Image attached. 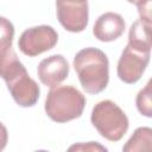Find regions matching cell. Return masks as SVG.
<instances>
[{
    "mask_svg": "<svg viewBox=\"0 0 152 152\" xmlns=\"http://www.w3.org/2000/svg\"><path fill=\"white\" fill-rule=\"evenodd\" d=\"M14 38V26L5 17H0V50L12 46Z\"/></svg>",
    "mask_w": 152,
    "mask_h": 152,
    "instance_id": "obj_13",
    "label": "cell"
},
{
    "mask_svg": "<svg viewBox=\"0 0 152 152\" xmlns=\"http://www.w3.org/2000/svg\"><path fill=\"white\" fill-rule=\"evenodd\" d=\"M39 81L50 88L59 86L69 75V63L62 55H52L40 61L37 68Z\"/></svg>",
    "mask_w": 152,
    "mask_h": 152,
    "instance_id": "obj_8",
    "label": "cell"
},
{
    "mask_svg": "<svg viewBox=\"0 0 152 152\" xmlns=\"http://www.w3.org/2000/svg\"><path fill=\"white\" fill-rule=\"evenodd\" d=\"M58 42L57 31L50 25H38L26 28L19 37V50L28 56L36 57L55 48Z\"/></svg>",
    "mask_w": 152,
    "mask_h": 152,
    "instance_id": "obj_5",
    "label": "cell"
},
{
    "mask_svg": "<svg viewBox=\"0 0 152 152\" xmlns=\"http://www.w3.org/2000/svg\"><path fill=\"white\" fill-rule=\"evenodd\" d=\"M7 141H8L7 128L5 127V125L2 122H0V152H2V150L6 147Z\"/></svg>",
    "mask_w": 152,
    "mask_h": 152,
    "instance_id": "obj_16",
    "label": "cell"
},
{
    "mask_svg": "<svg viewBox=\"0 0 152 152\" xmlns=\"http://www.w3.org/2000/svg\"><path fill=\"white\" fill-rule=\"evenodd\" d=\"M57 19L69 32H82L89 20L88 1H57Z\"/></svg>",
    "mask_w": 152,
    "mask_h": 152,
    "instance_id": "obj_7",
    "label": "cell"
},
{
    "mask_svg": "<svg viewBox=\"0 0 152 152\" xmlns=\"http://www.w3.org/2000/svg\"><path fill=\"white\" fill-rule=\"evenodd\" d=\"M122 152H152V128L138 127L125 142Z\"/></svg>",
    "mask_w": 152,
    "mask_h": 152,
    "instance_id": "obj_11",
    "label": "cell"
},
{
    "mask_svg": "<svg viewBox=\"0 0 152 152\" xmlns=\"http://www.w3.org/2000/svg\"><path fill=\"white\" fill-rule=\"evenodd\" d=\"M66 152H108V148L97 141H87L70 145Z\"/></svg>",
    "mask_w": 152,
    "mask_h": 152,
    "instance_id": "obj_14",
    "label": "cell"
},
{
    "mask_svg": "<svg viewBox=\"0 0 152 152\" xmlns=\"http://www.w3.org/2000/svg\"><path fill=\"white\" fill-rule=\"evenodd\" d=\"M125 27V20L119 13L106 12L96 19L93 26V34L100 42H113L121 37Z\"/></svg>",
    "mask_w": 152,
    "mask_h": 152,
    "instance_id": "obj_9",
    "label": "cell"
},
{
    "mask_svg": "<svg viewBox=\"0 0 152 152\" xmlns=\"http://www.w3.org/2000/svg\"><path fill=\"white\" fill-rule=\"evenodd\" d=\"M34 152H49V151H46V150H37Z\"/></svg>",
    "mask_w": 152,
    "mask_h": 152,
    "instance_id": "obj_17",
    "label": "cell"
},
{
    "mask_svg": "<svg viewBox=\"0 0 152 152\" xmlns=\"http://www.w3.org/2000/svg\"><path fill=\"white\" fill-rule=\"evenodd\" d=\"M90 121L100 135L109 141H119L129 126L125 112L112 100L97 102L91 110Z\"/></svg>",
    "mask_w": 152,
    "mask_h": 152,
    "instance_id": "obj_4",
    "label": "cell"
},
{
    "mask_svg": "<svg viewBox=\"0 0 152 152\" xmlns=\"http://www.w3.org/2000/svg\"><path fill=\"white\" fill-rule=\"evenodd\" d=\"M0 77L6 82L7 89L17 104L32 107L37 103L40 94L39 86L30 77L12 46L0 50Z\"/></svg>",
    "mask_w": 152,
    "mask_h": 152,
    "instance_id": "obj_1",
    "label": "cell"
},
{
    "mask_svg": "<svg viewBox=\"0 0 152 152\" xmlns=\"http://www.w3.org/2000/svg\"><path fill=\"white\" fill-rule=\"evenodd\" d=\"M127 45L144 52H151V24L140 19L135 20L131 25Z\"/></svg>",
    "mask_w": 152,
    "mask_h": 152,
    "instance_id": "obj_10",
    "label": "cell"
},
{
    "mask_svg": "<svg viewBox=\"0 0 152 152\" xmlns=\"http://www.w3.org/2000/svg\"><path fill=\"white\" fill-rule=\"evenodd\" d=\"M135 104L139 113L146 118L152 116V81L148 80L146 86L138 93Z\"/></svg>",
    "mask_w": 152,
    "mask_h": 152,
    "instance_id": "obj_12",
    "label": "cell"
},
{
    "mask_svg": "<svg viewBox=\"0 0 152 152\" xmlns=\"http://www.w3.org/2000/svg\"><path fill=\"white\" fill-rule=\"evenodd\" d=\"M148 62H150V52H144L127 45L122 50L118 62V66H116L118 77L127 84L137 83L145 72Z\"/></svg>",
    "mask_w": 152,
    "mask_h": 152,
    "instance_id": "obj_6",
    "label": "cell"
},
{
    "mask_svg": "<svg viewBox=\"0 0 152 152\" xmlns=\"http://www.w3.org/2000/svg\"><path fill=\"white\" fill-rule=\"evenodd\" d=\"M74 69L82 88L88 94L103 91L109 82V61L97 48L80 50L74 57Z\"/></svg>",
    "mask_w": 152,
    "mask_h": 152,
    "instance_id": "obj_2",
    "label": "cell"
},
{
    "mask_svg": "<svg viewBox=\"0 0 152 152\" xmlns=\"http://www.w3.org/2000/svg\"><path fill=\"white\" fill-rule=\"evenodd\" d=\"M86 96L72 86H57L45 99V113L55 122L63 124L80 118L86 107Z\"/></svg>",
    "mask_w": 152,
    "mask_h": 152,
    "instance_id": "obj_3",
    "label": "cell"
},
{
    "mask_svg": "<svg viewBox=\"0 0 152 152\" xmlns=\"http://www.w3.org/2000/svg\"><path fill=\"white\" fill-rule=\"evenodd\" d=\"M134 5L138 7V12L140 14V20L151 24V1H135Z\"/></svg>",
    "mask_w": 152,
    "mask_h": 152,
    "instance_id": "obj_15",
    "label": "cell"
}]
</instances>
